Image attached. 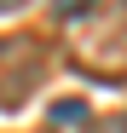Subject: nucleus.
Returning a JSON list of instances; mask_svg holds the SVG:
<instances>
[{"instance_id": "f257e3e1", "label": "nucleus", "mask_w": 127, "mask_h": 133, "mask_svg": "<svg viewBox=\"0 0 127 133\" xmlns=\"http://www.w3.org/2000/svg\"><path fill=\"white\" fill-rule=\"evenodd\" d=\"M69 29V64L93 81H127V0H98Z\"/></svg>"}, {"instance_id": "f03ea898", "label": "nucleus", "mask_w": 127, "mask_h": 133, "mask_svg": "<svg viewBox=\"0 0 127 133\" xmlns=\"http://www.w3.org/2000/svg\"><path fill=\"white\" fill-rule=\"evenodd\" d=\"M52 70V52L40 35H0V116L17 110Z\"/></svg>"}, {"instance_id": "7ed1b4c3", "label": "nucleus", "mask_w": 127, "mask_h": 133, "mask_svg": "<svg viewBox=\"0 0 127 133\" xmlns=\"http://www.w3.org/2000/svg\"><path fill=\"white\" fill-rule=\"evenodd\" d=\"M46 122H52V127H93V122H87V104H81V98H58Z\"/></svg>"}, {"instance_id": "20e7f679", "label": "nucleus", "mask_w": 127, "mask_h": 133, "mask_svg": "<svg viewBox=\"0 0 127 133\" xmlns=\"http://www.w3.org/2000/svg\"><path fill=\"white\" fill-rule=\"evenodd\" d=\"M52 6H58V17H64V23H75V17H87L98 0H52Z\"/></svg>"}, {"instance_id": "39448f33", "label": "nucleus", "mask_w": 127, "mask_h": 133, "mask_svg": "<svg viewBox=\"0 0 127 133\" xmlns=\"http://www.w3.org/2000/svg\"><path fill=\"white\" fill-rule=\"evenodd\" d=\"M87 133H127V110H121V116H104V122H93Z\"/></svg>"}, {"instance_id": "423d86ee", "label": "nucleus", "mask_w": 127, "mask_h": 133, "mask_svg": "<svg viewBox=\"0 0 127 133\" xmlns=\"http://www.w3.org/2000/svg\"><path fill=\"white\" fill-rule=\"evenodd\" d=\"M12 6H23V0H0V12H12Z\"/></svg>"}]
</instances>
